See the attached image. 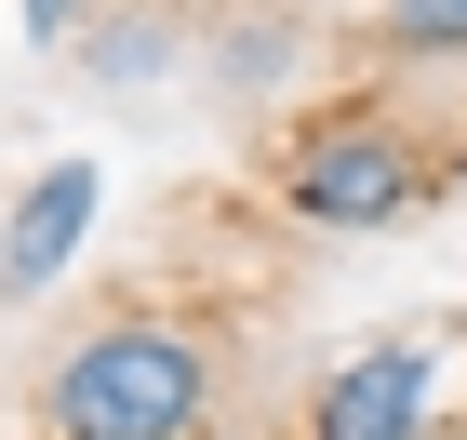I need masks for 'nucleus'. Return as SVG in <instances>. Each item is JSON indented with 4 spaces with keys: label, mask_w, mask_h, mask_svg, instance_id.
Listing matches in <instances>:
<instances>
[{
    "label": "nucleus",
    "mask_w": 467,
    "mask_h": 440,
    "mask_svg": "<svg viewBox=\"0 0 467 440\" xmlns=\"http://www.w3.org/2000/svg\"><path fill=\"white\" fill-rule=\"evenodd\" d=\"M27 440H214V333L174 307H108L40 361Z\"/></svg>",
    "instance_id": "nucleus-1"
},
{
    "label": "nucleus",
    "mask_w": 467,
    "mask_h": 440,
    "mask_svg": "<svg viewBox=\"0 0 467 440\" xmlns=\"http://www.w3.org/2000/svg\"><path fill=\"white\" fill-rule=\"evenodd\" d=\"M441 187H454L441 120L400 107V94H321V107H294L281 134H267V200H281L294 227H334V240L428 214Z\"/></svg>",
    "instance_id": "nucleus-2"
},
{
    "label": "nucleus",
    "mask_w": 467,
    "mask_h": 440,
    "mask_svg": "<svg viewBox=\"0 0 467 440\" xmlns=\"http://www.w3.org/2000/svg\"><path fill=\"white\" fill-rule=\"evenodd\" d=\"M454 347L467 333H374L348 361H321L294 387L281 440H428L441 401H454Z\"/></svg>",
    "instance_id": "nucleus-3"
},
{
    "label": "nucleus",
    "mask_w": 467,
    "mask_h": 440,
    "mask_svg": "<svg viewBox=\"0 0 467 440\" xmlns=\"http://www.w3.org/2000/svg\"><path fill=\"white\" fill-rule=\"evenodd\" d=\"M94 214H108V174H94V160H40L27 200L0 214V293H14V307L54 293L80 267V240H94Z\"/></svg>",
    "instance_id": "nucleus-4"
},
{
    "label": "nucleus",
    "mask_w": 467,
    "mask_h": 440,
    "mask_svg": "<svg viewBox=\"0 0 467 440\" xmlns=\"http://www.w3.org/2000/svg\"><path fill=\"white\" fill-rule=\"evenodd\" d=\"M374 54L388 67H467V0H388L374 14Z\"/></svg>",
    "instance_id": "nucleus-5"
},
{
    "label": "nucleus",
    "mask_w": 467,
    "mask_h": 440,
    "mask_svg": "<svg viewBox=\"0 0 467 440\" xmlns=\"http://www.w3.org/2000/svg\"><path fill=\"white\" fill-rule=\"evenodd\" d=\"M27 14V40H80V0H14Z\"/></svg>",
    "instance_id": "nucleus-6"
}]
</instances>
